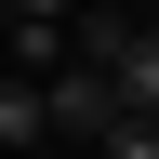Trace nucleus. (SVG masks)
<instances>
[{
  "instance_id": "obj_1",
  "label": "nucleus",
  "mask_w": 159,
  "mask_h": 159,
  "mask_svg": "<svg viewBox=\"0 0 159 159\" xmlns=\"http://www.w3.org/2000/svg\"><path fill=\"white\" fill-rule=\"evenodd\" d=\"M40 106H53V133H106V119H119V93H106V80H93V66L66 53V66L40 80Z\"/></svg>"
},
{
  "instance_id": "obj_2",
  "label": "nucleus",
  "mask_w": 159,
  "mask_h": 159,
  "mask_svg": "<svg viewBox=\"0 0 159 159\" xmlns=\"http://www.w3.org/2000/svg\"><path fill=\"white\" fill-rule=\"evenodd\" d=\"M93 80H106V93H119L133 119H159V27H119V53H106Z\"/></svg>"
},
{
  "instance_id": "obj_3",
  "label": "nucleus",
  "mask_w": 159,
  "mask_h": 159,
  "mask_svg": "<svg viewBox=\"0 0 159 159\" xmlns=\"http://www.w3.org/2000/svg\"><path fill=\"white\" fill-rule=\"evenodd\" d=\"M40 133H53V106H40V80H13V66H0V146H40Z\"/></svg>"
},
{
  "instance_id": "obj_4",
  "label": "nucleus",
  "mask_w": 159,
  "mask_h": 159,
  "mask_svg": "<svg viewBox=\"0 0 159 159\" xmlns=\"http://www.w3.org/2000/svg\"><path fill=\"white\" fill-rule=\"evenodd\" d=\"M93 146H106V159H159V119H133V106H119L106 133H93Z\"/></svg>"
},
{
  "instance_id": "obj_5",
  "label": "nucleus",
  "mask_w": 159,
  "mask_h": 159,
  "mask_svg": "<svg viewBox=\"0 0 159 159\" xmlns=\"http://www.w3.org/2000/svg\"><path fill=\"white\" fill-rule=\"evenodd\" d=\"M13 13H27V27H66V13H80V0H13Z\"/></svg>"
}]
</instances>
